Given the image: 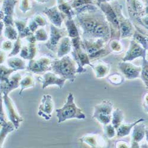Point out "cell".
<instances>
[{
    "label": "cell",
    "instance_id": "cell-2",
    "mask_svg": "<svg viewBox=\"0 0 148 148\" xmlns=\"http://www.w3.org/2000/svg\"><path fill=\"white\" fill-rule=\"evenodd\" d=\"M78 68L77 62L68 55L53 60L52 64V71L71 82H73L75 80Z\"/></svg>",
    "mask_w": 148,
    "mask_h": 148
},
{
    "label": "cell",
    "instance_id": "cell-7",
    "mask_svg": "<svg viewBox=\"0 0 148 148\" xmlns=\"http://www.w3.org/2000/svg\"><path fill=\"white\" fill-rule=\"evenodd\" d=\"M113 104L107 100H103L101 103L95 106L92 117L103 126L112 121Z\"/></svg>",
    "mask_w": 148,
    "mask_h": 148
},
{
    "label": "cell",
    "instance_id": "cell-45",
    "mask_svg": "<svg viewBox=\"0 0 148 148\" xmlns=\"http://www.w3.org/2000/svg\"><path fill=\"white\" fill-rule=\"evenodd\" d=\"M14 43L11 42V40H5L3 41L1 44V49L5 52L9 51L11 49H13Z\"/></svg>",
    "mask_w": 148,
    "mask_h": 148
},
{
    "label": "cell",
    "instance_id": "cell-54",
    "mask_svg": "<svg viewBox=\"0 0 148 148\" xmlns=\"http://www.w3.org/2000/svg\"><path fill=\"white\" fill-rule=\"evenodd\" d=\"M102 1H105L109 2V1H114V0H102Z\"/></svg>",
    "mask_w": 148,
    "mask_h": 148
},
{
    "label": "cell",
    "instance_id": "cell-11",
    "mask_svg": "<svg viewBox=\"0 0 148 148\" xmlns=\"http://www.w3.org/2000/svg\"><path fill=\"white\" fill-rule=\"evenodd\" d=\"M17 0H4L1 7V20H2L5 26L15 25L14 15V8L17 3Z\"/></svg>",
    "mask_w": 148,
    "mask_h": 148
},
{
    "label": "cell",
    "instance_id": "cell-31",
    "mask_svg": "<svg viewBox=\"0 0 148 148\" xmlns=\"http://www.w3.org/2000/svg\"><path fill=\"white\" fill-rule=\"evenodd\" d=\"M123 119H124V113L121 109L117 108L113 111L112 119L111 123L116 129H117L123 123Z\"/></svg>",
    "mask_w": 148,
    "mask_h": 148
},
{
    "label": "cell",
    "instance_id": "cell-15",
    "mask_svg": "<svg viewBox=\"0 0 148 148\" xmlns=\"http://www.w3.org/2000/svg\"><path fill=\"white\" fill-rule=\"evenodd\" d=\"M147 51L139 43L132 39L125 56L122 59V61L130 62L138 58L146 56Z\"/></svg>",
    "mask_w": 148,
    "mask_h": 148
},
{
    "label": "cell",
    "instance_id": "cell-33",
    "mask_svg": "<svg viewBox=\"0 0 148 148\" xmlns=\"http://www.w3.org/2000/svg\"><path fill=\"white\" fill-rule=\"evenodd\" d=\"M69 2L73 9L76 11L87 5H95L94 0H72Z\"/></svg>",
    "mask_w": 148,
    "mask_h": 148
},
{
    "label": "cell",
    "instance_id": "cell-8",
    "mask_svg": "<svg viewBox=\"0 0 148 148\" xmlns=\"http://www.w3.org/2000/svg\"><path fill=\"white\" fill-rule=\"evenodd\" d=\"M118 17L120 32V38H127L133 36L134 33V24L129 18L123 14V6L118 1L113 3Z\"/></svg>",
    "mask_w": 148,
    "mask_h": 148
},
{
    "label": "cell",
    "instance_id": "cell-12",
    "mask_svg": "<svg viewBox=\"0 0 148 148\" xmlns=\"http://www.w3.org/2000/svg\"><path fill=\"white\" fill-rule=\"evenodd\" d=\"M50 28V37H49V40L45 45L49 50H51L53 52L56 53L58 46L60 40L68 34V32L65 29L57 27L52 24H51Z\"/></svg>",
    "mask_w": 148,
    "mask_h": 148
},
{
    "label": "cell",
    "instance_id": "cell-35",
    "mask_svg": "<svg viewBox=\"0 0 148 148\" xmlns=\"http://www.w3.org/2000/svg\"><path fill=\"white\" fill-rule=\"evenodd\" d=\"M142 58L140 78L144 82L146 88L148 89V60L146 59V56H144Z\"/></svg>",
    "mask_w": 148,
    "mask_h": 148
},
{
    "label": "cell",
    "instance_id": "cell-38",
    "mask_svg": "<svg viewBox=\"0 0 148 148\" xmlns=\"http://www.w3.org/2000/svg\"><path fill=\"white\" fill-rule=\"evenodd\" d=\"M34 35L37 42H45L48 39V34L44 28L42 27L37 30Z\"/></svg>",
    "mask_w": 148,
    "mask_h": 148
},
{
    "label": "cell",
    "instance_id": "cell-9",
    "mask_svg": "<svg viewBox=\"0 0 148 148\" xmlns=\"http://www.w3.org/2000/svg\"><path fill=\"white\" fill-rule=\"evenodd\" d=\"M53 60L49 56H41L39 59L29 60L27 69L37 74L42 73L47 71H52Z\"/></svg>",
    "mask_w": 148,
    "mask_h": 148
},
{
    "label": "cell",
    "instance_id": "cell-3",
    "mask_svg": "<svg viewBox=\"0 0 148 148\" xmlns=\"http://www.w3.org/2000/svg\"><path fill=\"white\" fill-rule=\"evenodd\" d=\"M108 42L101 39L87 40L81 39V44L91 60H98L112 53Z\"/></svg>",
    "mask_w": 148,
    "mask_h": 148
},
{
    "label": "cell",
    "instance_id": "cell-21",
    "mask_svg": "<svg viewBox=\"0 0 148 148\" xmlns=\"http://www.w3.org/2000/svg\"><path fill=\"white\" fill-rule=\"evenodd\" d=\"M0 125H1V134H0V142L1 147H3V143L8 134L14 130L16 127L11 121H8L5 119L4 113L3 112V107L1 105V114H0Z\"/></svg>",
    "mask_w": 148,
    "mask_h": 148
},
{
    "label": "cell",
    "instance_id": "cell-39",
    "mask_svg": "<svg viewBox=\"0 0 148 148\" xmlns=\"http://www.w3.org/2000/svg\"><path fill=\"white\" fill-rule=\"evenodd\" d=\"M104 132L105 136L108 139H112L117 134V131L116 128L112 124V123L104 126Z\"/></svg>",
    "mask_w": 148,
    "mask_h": 148
},
{
    "label": "cell",
    "instance_id": "cell-46",
    "mask_svg": "<svg viewBox=\"0 0 148 148\" xmlns=\"http://www.w3.org/2000/svg\"><path fill=\"white\" fill-rule=\"evenodd\" d=\"M20 57L23 59L29 60V47L28 46H22L20 51Z\"/></svg>",
    "mask_w": 148,
    "mask_h": 148
},
{
    "label": "cell",
    "instance_id": "cell-5",
    "mask_svg": "<svg viewBox=\"0 0 148 148\" xmlns=\"http://www.w3.org/2000/svg\"><path fill=\"white\" fill-rule=\"evenodd\" d=\"M95 4L99 7L105 14V16L110 24L112 36L111 39L120 38V32L119 27V22L118 20L116 11L113 4L109 2L102 1V0H94Z\"/></svg>",
    "mask_w": 148,
    "mask_h": 148
},
{
    "label": "cell",
    "instance_id": "cell-55",
    "mask_svg": "<svg viewBox=\"0 0 148 148\" xmlns=\"http://www.w3.org/2000/svg\"><path fill=\"white\" fill-rule=\"evenodd\" d=\"M146 58H147L146 59L148 60V52H147V53H146Z\"/></svg>",
    "mask_w": 148,
    "mask_h": 148
},
{
    "label": "cell",
    "instance_id": "cell-30",
    "mask_svg": "<svg viewBox=\"0 0 148 148\" xmlns=\"http://www.w3.org/2000/svg\"><path fill=\"white\" fill-rule=\"evenodd\" d=\"M35 84V79L34 76L32 73H27L22 78L20 81V87L21 90L19 94L21 95L22 92L26 88L33 87Z\"/></svg>",
    "mask_w": 148,
    "mask_h": 148
},
{
    "label": "cell",
    "instance_id": "cell-48",
    "mask_svg": "<svg viewBox=\"0 0 148 148\" xmlns=\"http://www.w3.org/2000/svg\"><path fill=\"white\" fill-rule=\"evenodd\" d=\"M142 105L145 110L148 113V92L146 93L143 97Z\"/></svg>",
    "mask_w": 148,
    "mask_h": 148
},
{
    "label": "cell",
    "instance_id": "cell-44",
    "mask_svg": "<svg viewBox=\"0 0 148 148\" xmlns=\"http://www.w3.org/2000/svg\"><path fill=\"white\" fill-rule=\"evenodd\" d=\"M32 5L30 0H20L19 8L23 13H26L31 10Z\"/></svg>",
    "mask_w": 148,
    "mask_h": 148
},
{
    "label": "cell",
    "instance_id": "cell-27",
    "mask_svg": "<svg viewBox=\"0 0 148 148\" xmlns=\"http://www.w3.org/2000/svg\"><path fill=\"white\" fill-rule=\"evenodd\" d=\"M145 121V120L144 119L140 118L132 123H122L119 126V127L116 129L117 136L120 138H123V137L126 136H128L135 125H136L138 123Z\"/></svg>",
    "mask_w": 148,
    "mask_h": 148
},
{
    "label": "cell",
    "instance_id": "cell-41",
    "mask_svg": "<svg viewBox=\"0 0 148 148\" xmlns=\"http://www.w3.org/2000/svg\"><path fill=\"white\" fill-rule=\"evenodd\" d=\"M21 48H22V46H21V38L18 37V39L16 40H15V42L14 43L13 47L10 53L8 56V58L13 57L17 55L18 53L20 52Z\"/></svg>",
    "mask_w": 148,
    "mask_h": 148
},
{
    "label": "cell",
    "instance_id": "cell-23",
    "mask_svg": "<svg viewBox=\"0 0 148 148\" xmlns=\"http://www.w3.org/2000/svg\"><path fill=\"white\" fill-rule=\"evenodd\" d=\"M72 51V43L71 38L69 36H65L62 39L58 46L57 56L58 58H61L66 55Z\"/></svg>",
    "mask_w": 148,
    "mask_h": 148
},
{
    "label": "cell",
    "instance_id": "cell-13",
    "mask_svg": "<svg viewBox=\"0 0 148 148\" xmlns=\"http://www.w3.org/2000/svg\"><path fill=\"white\" fill-rule=\"evenodd\" d=\"M54 109V102L52 97L49 94L43 95L39 107L38 115L46 120H51Z\"/></svg>",
    "mask_w": 148,
    "mask_h": 148
},
{
    "label": "cell",
    "instance_id": "cell-22",
    "mask_svg": "<svg viewBox=\"0 0 148 148\" xmlns=\"http://www.w3.org/2000/svg\"><path fill=\"white\" fill-rule=\"evenodd\" d=\"M81 140L92 147H103L106 145L104 138L98 134H88L82 137Z\"/></svg>",
    "mask_w": 148,
    "mask_h": 148
},
{
    "label": "cell",
    "instance_id": "cell-20",
    "mask_svg": "<svg viewBox=\"0 0 148 148\" xmlns=\"http://www.w3.org/2000/svg\"><path fill=\"white\" fill-rule=\"evenodd\" d=\"M143 122L138 123L132 129L131 147H140L139 143L145 137L147 127Z\"/></svg>",
    "mask_w": 148,
    "mask_h": 148
},
{
    "label": "cell",
    "instance_id": "cell-26",
    "mask_svg": "<svg viewBox=\"0 0 148 148\" xmlns=\"http://www.w3.org/2000/svg\"><path fill=\"white\" fill-rule=\"evenodd\" d=\"M57 7L59 10L66 17V18H73L76 15L75 10L72 7L70 2L67 0H56Z\"/></svg>",
    "mask_w": 148,
    "mask_h": 148
},
{
    "label": "cell",
    "instance_id": "cell-47",
    "mask_svg": "<svg viewBox=\"0 0 148 148\" xmlns=\"http://www.w3.org/2000/svg\"><path fill=\"white\" fill-rule=\"evenodd\" d=\"M28 27H29L31 32L33 33H34V32L38 29L39 26L38 25V24L35 22L33 18H32L28 23Z\"/></svg>",
    "mask_w": 148,
    "mask_h": 148
},
{
    "label": "cell",
    "instance_id": "cell-28",
    "mask_svg": "<svg viewBox=\"0 0 148 148\" xmlns=\"http://www.w3.org/2000/svg\"><path fill=\"white\" fill-rule=\"evenodd\" d=\"M7 63L10 68L14 69L16 71L27 68L26 62L20 58L10 57L7 59Z\"/></svg>",
    "mask_w": 148,
    "mask_h": 148
},
{
    "label": "cell",
    "instance_id": "cell-50",
    "mask_svg": "<svg viewBox=\"0 0 148 148\" xmlns=\"http://www.w3.org/2000/svg\"><path fill=\"white\" fill-rule=\"evenodd\" d=\"M6 57V54L5 51H1V59H0V61H1V64H3V62H4L5 58Z\"/></svg>",
    "mask_w": 148,
    "mask_h": 148
},
{
    "label": "cell",
    "instance_id": "cell-40",
    "mask_svg": "<svg viewBox=\"0 0 148 148\" xmlns=\"http://www.w3.org/2000/svg\"><path fill=\"white\" fill-rule=\"evenodd\" d=\"M107 80L113 85H119L124 81V77L120 73H113L107 77Z\"/></svg>",
    "mask_w": 148,
    "mask_h": 148
},
{
    "label": "cell",
    "instance_id": "cell-49",
    "mask_svg": "<svg viewBox=\"0 0 148 148\" xmlns=\"http://www.w3.org/2000/svg\"><path fill=\"white\" fill-rule=\"evenodd\" d=\"M116 147H129V144L125 141H118L116 143Z\"/></svg>",
    "mask_w": 148,
    "mask_h": 148
},
{
    "label": "cell",
    "instance_id": "cell-52",
    "mask_svg": "<svg viewBox=\"0 0 148 148\" xmlns=\"http://www.w3.org/2000/svg\"><path fill=\"white\" fill-rule=\"evenodd\" d=\"M36 1H37L39 3H41V4H44V3H47L49 0H35Z\"/></svg>",
    "mask_w": 148,
    "mask_h": 148
},
{
    "label": "cell",
    "instance_id": "cell-25",
    "mask_svg": "<svg viewBox=\"0 0 148 148\" xmlns=\"http://www.w3.org/2000/svg\"><path fill=\"white\" fill-rule=\"evenodd\" d=\"M16 28L18 33V37L21 39L27 38L29 36L33 34L28 27V19L21 18L17 19L14 21Z\"/></svg>",
    "mask_w": 148,
    "mask_h": 148
},
{
    "label": "cell",
    "instance_id": "cell-10",
    "mask_svg": "<svg viewBox=\"0 0 148 148\" xmlns=\"http://www.w3.org/2000/svg\"><path fill=\"white\" fill-rule=\"evenodd\" d=\"M3 102L4 104L7 114L9 120L14 125L16 129H18L20 124L23 121V118L20 116L14 102L8 94H3Z\"/></svg>",
    "mask_w": 148,
    "mask_h": 148
},
{
    "label": "cell",
    "instance_id": "cell-36",
    "mask_svg": "<svg viewBox=\"0 0 148 148\" xmlns=\"http://www.w3.org/2000/svg\"><path fill=\"white\" fill-rule=\"evenodd\" d=\"M4 36L10 40H16L18 38V33L13 26H5L4 32Z\"/></svg>",
    "mask_w": 148,
    "mask_h": 148
},
{
    "label": "cell",
    "instance_id": "cell-19",
    "mask_svg": "<svg viewBox=\"0 0 148 148\" xmlns=\"http://www.w3.org/2000/svg\"><path fill=\"white\" fill-rule=\"evenodd\" d=\"M21 79V75L17 72L10 76L7 81L1 82V93L2 94H8L11 91L17 88L20 86Z\"/></svg>",
    "mask_w": 148,
    "mask_h": 148
},
{
    "label": "cell",
    "instance_id": "cell-4",
    "mask_svg": "<svg viewBox=\"0 0 148 148\" xmlns=\"http://www.w3.org/2000/svg\"><path fill=\"white\" fill-rule=\"evenodd\" d=\"M56 112L58 123L72 119H84L86 117L81 109L78 108L74 103V97L72 93L69 94L64 106L60 108L56 109Z\"/></svg>",
    "mask_w": 148,
    "mask_h": 148
},
{
    "label": "cell",
    "instance_id": "cell-43",
    "mask_svg": "<svg viewBox=\"0 0 148 148\" xmlns=\"http://www.w3.org/2000/svg\"><path fill=\"white\" fill-rule=\"evenodd\" d=\"M33 20L38 24L39 27H44L47 25V21L45 16L41 14H36L33 17Z\"/></svg>",
    "mask_w": 148,
    "mask_h": 148
},
{
    "label": "cell",
    "instance_id": "cell-1",
    "mask_svg": "<svg viewBox=\"0 0 148 148\" xmlns=\"http://www.w3.org/2000/svg\"><path fill=\"white\" fill-rule=\"evenodd\" d=\"M75 21L82 30L83 39H101L108 42L112 32L103 12L95 5H87L76 11Z\"/></svg>",
    "mask_w": 148,
    "mask_h": 148
},
{
    "label": "cell",
    "instance_id": "cell-18",
    "mask_svg": "<svg viewBox=\"0 0 148 148\" xmlns=\"http://www.w3.org/2000/svg\"><path fill=\"white\" fill-rule=\"evenodd\" d=\"M127 5L129 15L133 21L144 16L145 5L142 0H127Z\"/></svg>",
    "mask_w": 148,
    "mask_h": 148
},
{
    "label": "cell",
    "instance_id": "cell-17",
    "mask_svg": "<svg viewBox=\"0 0 148 148\" xmlns=\"http://www.w3.org/2000/svg\"><path fill=\"white\" fill-rule=\"evenodd\" d=\"M43 13L47 17L54 26L59 28L62 27V23L66 16L59 10L57 5L51 8H45L43 11Z\"/></svg>",
    "mask_w": 148,
    "mask_h": 148
},
{
    "label": "cell",
    "instance_id": "cell-29",
    "mask_svg": "<svg viewBox=\"0 0 148 148\" xmlns=\"http://www.w3.org/2000/svg\"><path fill=\"white\" fill-rule=\"evenodd\" d=\"M65 26L68 36L70 38L73 39L80 37L77 27V24L73 18H66L65 21Z\"/></svg>",
    "mask_w": 148,
    "mask_h": 148
},
{
    "label": "cell",
    "instance_id": "cell-14",
    "mask_svg": "<svg viewBox=\"0 0 148 148\" xmlns=\"http://www.w3.org/2000/svg\"><path fill=\"white\" fill-rule=\"evenodd\" d=\"M118 68L127 79L140 78L142 66H136L128 61H122L119 63Z\"/></svg>",
    "mask_w": 148,
    "mask_h": 148
},
{
    "label": "cell",
    "instance_id": "cell-32",
    "mask_svg": "<svg viewBox=\"0 0 148 148\" xmlns=\"http://www.w3.org/2000/svg\"><path fill=\"white\" fill-rule=\"evenodd\" d=\"M133 39L139 43L146 51H148V36L136 30L133 35Z\"/></svg>",
    "mask_w": 148,
    "mask_h": 148
},
{
    "label": "cell",
    "instance_id": "cell-6",
    "mask_svg": "<svg viewBox=\"0 0 148 148\" xmlns=\"http://www.w3.org/2000/svg\"><path fill=\"white\" fill-rule=\"evenodd\" d=\"M72 43V51L71 52L73 58L74 59L78 65V73H81L85 72L86 69H84V66L86 65L91 66V63L89 56L84 50L82 44L80 37L71 39Z\"/></svg>",
    "mask_w": 148,
    "mask_h": 148
},
{
    "label": "cell",
    "instance_id": "cell-34",
    "mask_svg": "<svg viewBox=\"0 0 148 148\" xmlns=\"http://www.w3.org/2000/svg\"><path fill=\"white\" fill-rule=\"evenodd\" d=\"M107 43L112 52L119 53L123 51V46L120 39H111Z\"/></svg>",
    "mask_w": 148,
    "mask_h": 148
},
{
    "label": "cell",
    "instance_id": "cell-42",
    "mask_svg": "<svg viewBox=\"0 0 148 148\" xmlns=\"http://www.w3.org/2000/svg\"><path fill=\"white\" fill-rule=\"evenodd\" d=\"M27 46L29 47V60L33 59L35 58L37 53H38V46H37L36 43H33L30 42H29V45Z\"/></svg>",
    "mask_w": 148,
    "mask_h": 148
},
{
    "label": "cell",
    "instance_id": "cell-37",
    "mask_svg": "<svg viewBox=\"0 0 148 148\" xmlns=\"http://www.w3.org/2000/svg\"><path fill=\"white\" fill-rule=\"evenodd\" d=\"M14 71H16L14 69L10 68L9 66L7 67L4 65L1 64V73H0V75H1V82L7 81L10 77L11 74Z\"/></svg>",
    "mask_w": 148,
    "mask_h": 148
},
{
    "label": "cell",
    "instance_id": "cell-51",
    "mask_svg": "<svg viewBox=\"0 0 148 148\" xmlns=\"http://www.w3.org/2000/svg\"><path fill=\"white\" fill-rule=\"evenodd\" d=\"M144 15L148 16V0H147V1H146V4H145Z\"/></svg>",
    "mask_w": 148,
    "mask_h": 148
},
{
    "label": "cell",
    "instance_id": "cell-53",
    "mask_svg": "<svg viewBox=\"0 0 148 148\" xmlns=\"http://www.w3.org/2000/svg\"><path fill=\"white\" fill-rule=\"evenodd\" d=\"M145 138H146V140L147 143H148V128H146V134H145Z\"/></svg>",
    "mask_w": 148,
    "mask_h": 148
},
{
    "label": "cell",
    "instance_id": "cell-24",
    "mask_svg": "<svg viewBox=\"0 0 148 148\" xmlns=\"http://www.w3.org/2000/svg\"><path fill=\"white\" fill-rule=\"evenodd\" d=\"M91 67L93 69L97 78H103L107 76L111 68L109 64L102 60L91 64Z\"/></svg>",
    "mask_w": 148,
    "mask_h": 148
},
{
    "label": "cell",
    "instance_id": "cell-16",
    "mask_svg": "<svg viewBox=\"0 0 148 148\" xmlns=\"http://www.w3.org/2000/svg\"><path fill=\"white\" fill-rule=\"evenodd\" d=\"M39 80L42 82L43 89L46 88L48 86L52 85H56L60 89H61L64 87L66 79L59 77L53 72H52L48 71L44 73L42 77L39 78Z\"/></svg>",
    "mask_w": 148,
    "mask_h": 148
}]
</instances>
